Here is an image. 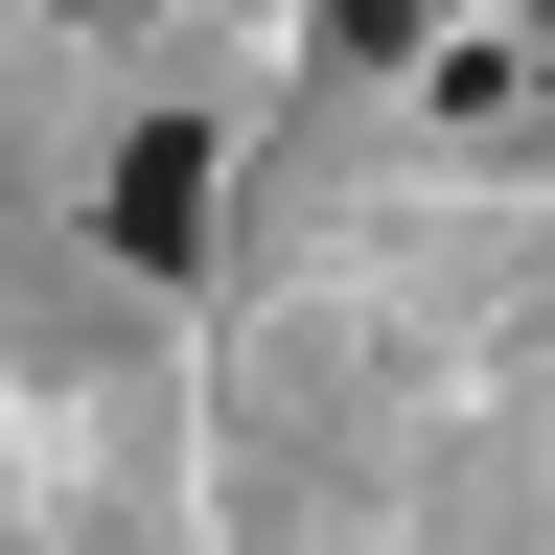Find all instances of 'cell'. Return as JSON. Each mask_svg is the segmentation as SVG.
Returning a JSON list of instances; mask_svg holds the SVG:
<instances>
[{"instance_id":"cell-1","label":"cell","mask_w":555,"mask_h":555,"mask_svg":"<svg viewBox=\"0 0 555 555\" xmlns=\"http://www.w3.org/2000/svg\"><path fill=\"white\" fill-rule=\"evenodd\" d=\"M185 232H208V116H139V139H116V255L185 278Z\"/></svg>"}]
</instances>
